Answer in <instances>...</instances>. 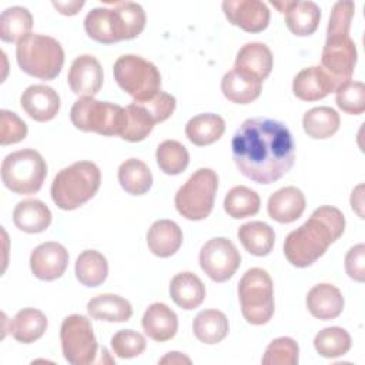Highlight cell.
<instances>
[{"label": "cell", "mask_w": 365, "mask_h": 365, "mask_svg": "<svg viewBox=\"0 0 365 365\" xmlns=\"http://www.w3.org/2000/svg\"><path fill=\"white\" fill-rule=\"evenodd\" d=\"M345 299L342 292L332 284H317L307 294V308L312 317L329 321L344 311Z\"/></svg>", "instance_id": "cell-20"}, {"label": "cell", "mask_w": 365, "mask_h": 365, "mask_svg": "<svg viewBox=\"0 0 365 365\" xmlns=\"http://www.w3.org/2000/svg\"><path fill=\"white\" fill-rule=\"evenodd\" d=\"M16 58L19 67L29 76L53 80L63 68L64 50L56 38L30 33L17 43Z\"/></svg>", "instance_id": "cell-5"}, {"label": "cell", "mask_w": 365, "mask_h": 365, "mask_svg": "<svg viewBox=\"0 0 365 365\" xmlns=\"http://www.w3.org/2000/svg\"><path fill=\"white\" fill-rule=\"evenodd\" d=\"M31 27L33 17L26 7H9L0 16V38L6 43H19L30 34Z\"/></svg>", "instance_id": "cell-36"}, {"label": "cell", "mask_w": 365, "mask_h": 365, "mask_svg": "<svg viewBox=\"0 0 365 365\" xmlns=\"http://www.w3.org/2000/svg\"><path fill=\"white\" fill-rule=\"evenodd\" d=\"M299 356L298 344L288 336L274 339L265 349L261 362L264 365H297Z\"/></svg>", "instance_id": "cell-42"}, {"label": "cell", "mask_w": 365, "mask_h": 365, "mask_svg": "<svg viewBox=\"0 0 365 365\" xmlns=\"http://www.w3.org/2000/svg\"><path fill=\"white\" fill-rule=\"evenodd\" d=\"M154 120L151 115L137 103H131L124 107V121L120 137L130 143L143 141L154 128Z\"/></svg>", "instance_id": "cell-37"}, {"label": "cell", "mask_w": 365, "mask_h": 365, "mask_svg": "<svg viewBox=\"0 0 365 365\" xmlns=\"http://www.w3.org/2000/svg\"><path fill=\"white\" fill-rule=\"evenodd\" d=\"M238 298L247 322L267 324L275 311L274 284L269 274L262 268L248 269L238 282Z\"/></svg>", "instance_id": "cell-6"}, {"label": "cell", "mask_w": 365, "mask_h": 365, "mask_svg": "<svg viewBox=\"0 0 365 365\" xmlns=\"http://www.w3.org/2000/svg\"><path fill=\"white\" fill-rule=\"evenodd\" d=\"M47 325V317L40 309L23 308L10 321L9 331L17 342L31 344L44 335Z\"/></svg>", "instance_id": "cell-29"}, {"label": "cell", "mask_w": 365, "mask_h": 365, "mask_svg": "<svg viewBox=\"0 0 365 365\" xmlns=\"http://www.w3.org/2000/svg\"><path fill=\"white\" fill-rule=\"evenodd\" d=\"M13 222L20 231L29 234L43 232L51 222V211L40 200H23L14 207Z\"/></svg>", "instance_id": "cell-25"}, {"label": "cell", "mask_w": 365, "mask_h": 365, "mask_svg": "<svg viewBox=\"0 0 365 365\" xmlns=\"http://www.w3.org/2000/svg\"><path fill=\"white\" fill-rule=\"evenodd\" d=\"M108 274L106 257L96 250L83 251L76 261V277L84 287L101 285Z\"/></svg>", "instance_id": "cell-35"}, {"label": "cell", "mask_w": 365, "mask_h": 365, "mask_svg": "<svg viewBox=\"0 0 365 365\" xmlns=\"http://www.w3.org/2000/svg\"><path fill=\"white\" fill-rule=\"evenodd\" d=\"M27 135V124L13 111H0V144L9 145L24 140Z\"/></svg>", "instance_id": "cell-44"}, {"label": "cell", "mask_w": 365, "mask_h": 365, "mask_svg": "<svg viewBox=\"0 0 365 365\" xmlns=\"http://www.w3.org/2000/svg\"><path fill=\"white\" fill-rule=\"evenodd\" d=\"M231 150L240 173L258 184L279 180L292 168L295 160L288 127L267 117L242 121L232 135Z\"/></svg>", "instance_id": "cell-1"}, {"label": "cell", "mask_w": 365, "mask_h": 365, "mask_svg": "<svg viewBox=\"0 0 365 365\" xmlns=\"http://www.w3.org/2000/svg\"><path fill=\"white\" fill-rule=\"evenodd\" d=\"M160 364H191V359L185 355H182L181 352H168L164 358H161L158 361Z\"/></svg>", "instance_id": "cell-50"}, {"label": "cell", "mask_w": 365, "mask_h": 365, "mask_svg": "<svg viewBox=\"0 0 365 365\" xmlns=\"http://www.w3.org/2000/svg\"><path fill=\"white\" fill-rule=\"evenodd\" d=\"M356 57V46L349 34L327 36L321 54V67L341 86L351 80Z\"/></svg>", "instance_id": "cell-13"}, {"label": "cell", "mask_w": 365, "mask_h": 365, "mask_svg": "<svg viewBox=\"0 0 365 365\" xmlns=\"http://www.w3.org/2000/svg\"><path fill=\"white\" fill-rule=\"evenodd\" d=\"M58 13L64 16H74L80 11V9L84 6L83 0H74V1H53L51 3Z\"/></svg>", "instance_id": "cell-48"}, {"label": "cell", "mask_w": 365, "mask_h": 365, "mask_svg": "<svg viewBox=\"0 0 365 365\" xmlns=\"http://www.w3.org/2000/svg\"><path fill=\"white\" fill-rule=\"evenodd\" d=\"M118 181L125 192L143 195L153 185V174L144 161L128 158L118 167Z\"/></svg>", "instance_id": "cell-34"}, {"label": "cell", "mask_w": 365, "mask_h": 365, "mask_svg": "<svg viewBox=\"0 0 365 365\" xmlns=\"http://www.w3.org/2000/svg\"><path fill=\"white\" fill-rule=\"evenodd\" d=\"M222 11L232 26L248 33H259L269 23V10L259 0H225Z\"/></svg>", "instance_id": "cell-14"}, {"label": "cell", "mask_w": 365, "mask_h": 365, "mask_svg": "<svg viewBox=\"0 0 365 365\" xmlns=\"http://www.w3.org/2000/svg\"><path fill=\"white\" fill-rule=\"evenodd\" d=\"M170 295L175 305L190 311L202 304L205 298V285L194 272L184 271L173 277L170 282Z\"/></svg>", "instance_id": "cell-26"}, {"label": "cell", "mask_w": 365, "mask_h": 365, "mask_svg": "<svg viewBox=\"0 0 365 365\" xmlns=\"http://www.w3.org/2000/svg\"><path fill=\"white\" fill-rule=\"evenodd\" d=\"M268 214L279 224L297 221L305 210V197L302 191L294 185L284 187L268 198Z\"/></svg>", "instance_id": "cell-22"}, {"label": "cell", "mask_w": 365, "mask_h": 365, "mask_svg": "<svg viewBox=\"0 0 365 365\" xmlns=\"http://www.w3.org/2000/svg\"><path fill=\"white\" fill-rule=\"evenodd\" d=\"M134 103L141 106L151 115L155 124L170 118L175 110V97L161 90L145 101H134Z\"/></svg>", "instance_id": "cell-45"}, {"label": "cell", "mask_w": 365, "mask_h": 365, "mask_svg": "<svg viewBox=\"0 0 365 365\" xmlns=\"http://www.w3.org/2000/svg\"><path fill=\"white\" fill-rule=\"evenodd\" d=\"M103 68L91 54H81L70 66L67 81L71 91L81 97H94L103 86Z\"/></svg>", "instance_id": "cell-17"}, {"label": "cell", "mask_w": 365, "mask_h": 365, "mask_svg": "<svg viewBox=\"0 0 365 365\" xmlns=\"http://www.w3.org/2000/svg\"><path fill=\"white\" fill-rule=\"evenodd\" d=\"M47 175V164L41 154L33 148L14 151L1 163V181L16 194H36Z\"/></svg>", "instance_id": "cell-7"}, {"label": "cell", "mask_w": 365, "mask_h": 365, "mask_svg": "<svg viewBox=\"0 0 365 365\" xmlns=\"http://www.w3.org/2000/svg\"><path fill=\"white\" fill-rule=\"evenodd\" d=\"M145 338L133 329H121L115 332L111 338L113 352L123 359L135 358L141 355L145 349Z\"/></svg>", "instance_id": "cell-43"}, {"label": "cell", "mask_w": 365, "mask_h": 365, "mask_svg": "<svg viewBox=\"0 0 365 365\" xmlns=\"http://www.w3.org/2000/svg\"><path fill=\"white\" fill-rule=\"evenodd\" d=\"M113 73L120 88L131 96L134 101H145L160 91L161 74L158 68L137 54L118 57Z\"/></svg>", "instance_id": "cell-9"}, {"label": "cell", "mask_w": 365, "mask_h": 365, "mask_svg": "<svg viewBox=\"0 0 365 365\" xmlns=\"http://www.w3.org/2000/svg\"><path fill=\"white\" fill-rule=\"evenodd\" d=\"M335 101L339 110L351 115L365 111V86L361 81L348 80L335 90Z\"/></svg>", "instance_id": "cell-41"}, {"label": "cell", "mask_w": 365, "mask_h": 365, "mask_svg": "<svg viewBox=\"0 0 365 365\" xmlns=\"http://www.w3.org/2000/svg\"><path fill=\"white\" fill-rule=\"evenodd\" d=\"M192 331L200 342L214 345L228 335L230 325L224 312L218 309H204L195 315Z\"/></svg>", "instance_id": "cell-32"}, {"label": "cell", "mask_w": 365, "mask_h": 365, "mask_svg": "<svg viewBox=\"0 0 365 365\" xmlns=\"http://www.w3.org/2000/svg\"><path fill=\"white\" fill-rule=\"evenodd\" d=\"M182 244V231L171 220H157L147 232V245L150 251L160 257L168 258L174 255Z\"/></svg>", "instance_id": "cell-24"}, {"label": "cell", "mask_w": 365, "mask_h": 365, "mask_svg": "<svg viewBox=\"0 0 365 365\" xmlns=\"http://www.w3.org/2000/svg\"><path fill=\"white\" fill-rule=\"evenodd\" d=\"M143 329L148 338L157 342H165L177 334L178 318L177 314L163 302L151 304L141 319Z\"/></svg>", "instance_id": "cell-23"}, {"label": "cell", "mask_w": 365, "mask_h": 365, "mask_svg": "<svg viewBox=\"0 0 365 365\" xmlns=\"http://www.w3.org/2000/svg\"><path fill=\"white\" fill-rule=\"evenodd\" d=\"M241 264V255L237 247L225 237L208 240L200 251L201 269L214 281L224 282L230 279Z\"/></svg>", "instance_id": "cell-12"}, {"label": "cell", "mask_w": 365, "mask_h": 365, "mask_svg": "<svg viewBox=\"0 0 365 365\" xmlns=\"http://www.w3.org/2000/svg\"><path fill=\"white\" fill-rule=\"evenodd\" d=\"M262 90V81L252 73L232 68L221 80V91L227 100L237 104H248L257 100Z\"/></svg>", "instance_id": "cell-21"}, {"label": "cell", "mask_w": 365, "mask_h": 365, "mask_svg": "<svg viewBox=\"0 0 365 365\" xmlns=\"http://www.w3.org/2000/svg\"><path fill=\"white\" fill-rule=\"evenodd\" d=\"M63 355L73 365H88L97 354V339L88 318L73 314L64 318L60 328Z\"/></svg>", "instance_id": "cell-11"}, {"label": "cell", "mask_w": 365, "mask_h": 365, "mask_svg": "<svg viewBox=\"0 0 365 365\" xmlns=\"http://www.w3.org/2000/svg\"><path fill=\"white\" fill-rule=\"evenodd\" d=\"M339 114L328 106H319L308 110L302 117V127L308 137L324 140L332 137L339 130Z\"/></svg>", "instance_id": "cell-33"}, {"label": "cell", "mask_w": 365, "mask_h": 365, "mask_svg": "<svg viewBox=\"0 0 365 365\" xmlns=\"http://www.w3.org/2000/svg\"><path fill=\"white\" fill-rule=\"evenodd\" d=\"M339 84L321 67L312 66L301 70L292 81L294 96L302 101H317L334 93Z\"/></svg>", "instance_id": "cell-19"}, {"label": "cell", "mask_w": 365, "mask_h": 365, "mask_svg": "<svg viewBox=\"0 0 365 365\" xmlns=\"http://www.w3.org/2000/svg\"><path fill=\"white\" fill-rule=\"evenodd\" d=\"M68 265V252L54 241L37 245L30 255V268L36 278L41 281H54L60 278Z\"/></svg>", "instance_id": "cell-16"}, {"label": "cell", "mask_w": 365, "mask_h": 365, "mask_svg": "<svg viewBox=\"0 0 365 365\" xmlns=\"http://www.w3.org/2000/svg\"><path fill=\"white\" fill-rule=\"evenodd\" d=\"M111 7H96L84 19V30L93 40L113 44L135 38L145 26V11L134 1H104Z\"/></svg>", "instance_id": "cell-3"}, {"label": "cell", "mask_w": 365, "mask_h": 365, "mask_svg": "<svg viewBox=\"0 0 365 365\" xmlns=\"http://www.w3.org/2000/svg\"><path fill=\"white\" fill-rule=\"evenodd\" d=\"M345 231L344 214L332 205H321L284 241V254L294 267L312 265Z\"/></svg>", "instance_id": "cell-2"}, {"label": "cell", "mask_w": 365, "mask_h": 365, "mask_svg": "<svg viewBox=\"0 0 365 365\" xmlns=\"http://www.w3.org/2000/svg\"><path fill=\"white\" fill-rule=\"evenodd\" d=\"M218 188V175L211 168H198L181 185L175 194L177 211L187 220L200 221L207 218L214 207Z\"/></svg>", "instance_id": "cell-8"}, {"label": "cell", "mask_w": 365, "mask_h": 365, "mask_svg": "<svg viewBox=\"0 0 365 365\" xmlns=\"http://www.w3.org/2000/svg\"><path fill=\"white\" fill-rule=\"evenodd\" d=\"M20 106L30 118L38 123H46L57 115L60 110V97L50 86L33 84L23 91Z\"/></svg>", "instance_id": "cell-18"}, {"label": "cell", "mask_w": 365, "mask_h": 365, "mask_svg": "<svg viewBox=\"0 0 365 365\" xmlns=\"http://www.w3.org/2000/svg\"><path fill=\"white\" fill-rule=\"evenodd\" d=\"M101 173L91 161H76L60 170L51 182V198L64 211H71L91 200L100 188Z\"/></svg>", "instance_id": "cell-4"}, {"label": "cell", "mask_w": 365, "mask_h": 365, "mask_svg": "<svg viewBox=\"0 0 365 365\" xmlns=\"http://www.w3.org/2000/svg\"><path fill=\"white\" fill-rule=\"evenodd\" d=\"M274 58L272 53L264 43H247L244 44L235 57L234 68L244 70L257 76L264 81L272 70Z\"/></svg>", "instance_id": "cell-27"}, {"label": "cell", "mask_w": 365, "mask_h": 365, "mask_svg": "<svg viewBox=\"0 0 365 365\" xmlns=\"http://www.w3.org/2000/svg\"><path fill=\"white\" fill-rule=\"evenodd\" d=\"M155 160L163 173L168 175H178L187 168L190 154L180 141L165 140L157 147Z\"/></svg>", "instance_id": "cell-40"}, {"label": "cell", "mask_w": 365, "mask_h": 365, "mask_svg": "<svg viewBox=\"0 0 365 365\" xmlns=\"http://www.w3.org/2000/svg\"><path fill=\"white\" fill-rule=\"evenodd\" d=\"M87 312L93 319L107 322H127L133 315L131 304L115 294H101L87 302Z\"/></svg>", "instance_id": "cell-28"}, {"label": "cell", "mask_w": 365, "mask_h": 365, "mask_svg": "<svg viewBox=\"0 0 365 365\" xmlns=\"http://www.w3.org/2000/svg\"><path fill=\"white\" fill-rule=\"evenodd\" d=\"M237 237L245 251L255 257L268 255L275 244L274 230L262 221H250L242 224L237 231Z\"/></svg>", "instance_id": "cell-31"}, {"label": "cell", "mask_w": 365, "mask_h": 365, "mask_svg": "<svg viewBox=\"0 0 365 365\" xmlns=\"http://www.w3.org/2000/svg\"><path fill=\"white\" fill-rule=\"evenodd\" d=\"M354 13H355V4L352 1L335 3L331 11L328 27H327V36L349 34Z\"/></svg>", "instance_id": "cell-46"}, {"label": "cell", "mask_w": 365, "mask_h": 365, "mask_svg": "<svg viewBox=\"0 0 365 365\" xmlns=\"http://www.w3.org/2000/svg\"><path fill=\"white\" fill-rule=\"evenodd\" d=\"M362 188H364V185L359 184V185L352 191V195H351V205H352V210H355L361 218H364V214H362V210H361V208H362V204H364V201H362Z\"/></svg>", "instance_id": "cell-49"}, {"label": "cell", "mask_w": 365, "mask_h": 365, "mask_svg": "<svg viewBox=\"0 0 365 365\" xmlns=\"http://www.w3.org/2000/svg\"><path fill=\"white\" fill-rule=\"evenodd\" d=\"M70 120L77 130L100 135H120L124 121V107L98 101L94 97H80L70 110Z\"/></svg>", "instance_id": "cell-10"}, {"label": "cell", "mask_w": 365, "mask_h": 365, "mask_svg": "<svg viewBox=\"0 0 365 365\" xmlns=\"http://www.w3.org/2000/svg\"><path fill=\"white\" fill-rule=\"evenodd\" d=\"M345 269L351 279L364 282L365 279V245L356 244L345 255Z\"/></svg>", "instance_id": "cell-47"}, {"label": "cell", "mask_w": 365, "mask_h": 365, "mask_svg": "<svg viewBox=\"0 0 365 365\" xmlns=\"http://www.w3.org/2000/svg\"><path fill=\"white\" fill-rule=\"evenodd\" d=\"M259 195L245 185L232 187L224 198L225 212L237 220L255 215L259 211Z\"/></svg>", "instance_id": "cell-38"}, {"label": "cell", "mask_w": 365, "mask_h": 365, "mask_svg": "<svg viewBox=\"0 0 365 365\" xmlns=\"http://www.w3.org/2000/svg\"><path fill=\"white\" fill-rule=\"evenodd\" d=\"M225 131V121L214 113H202L192 118L185 125L187 138L198 147L210 145L218 141Z\"/></svg>", "instance_id": "cell-30"}, {"label": "cell", "mask_w": 365, "mask_h": 365, "mask_svg": "<svg viewBox=\"0 0 365 365\" xmlns=\"http://www.w3.org/2000/svg\"><path fill=\"white\" fill-rule=\"evenodd\" d=\"M351 335L341 327L324 328L314 338L315 351L324 358L342 356L351 349Z\"/></svg>", "instance_id": "cell-39"}, {"label": "cell", "mask_w": 365, "mask_h": 365, "mask_svg": "<svg viewBox=\"0 0 365 365\" xmlns=\"http://www.w3.org/2000/svg\"><path fill=\"white\" fill-rule=\"evenodd\" d=\"M271 4L284 14L285 24L292 34L305 37L311 36L318 29L321 10L317 3L301 0H271Z\"/></svg>", "instance_id": "cell-15"}]
</instances>
